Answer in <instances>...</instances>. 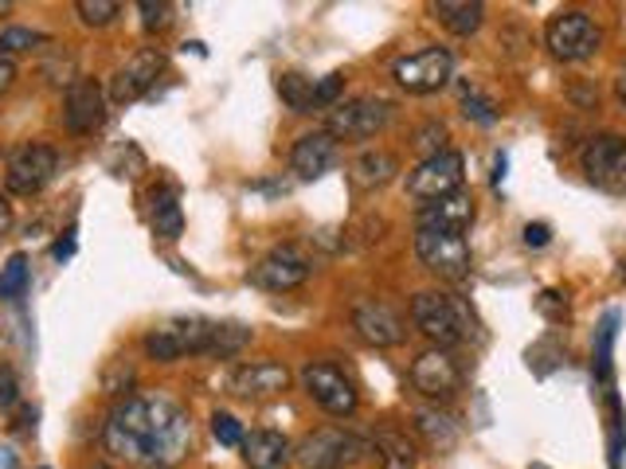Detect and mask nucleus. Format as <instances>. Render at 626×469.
Returning <instances> with one entry per match:
<instances>
[{"label":"nucleus","mask_w":626,"mask_h":469,"mask_svg":"<svg viewBox=\"0 0 626 469\" xmlns=\"http://www.w3.org/2000/svg\"><path fill=\"white\" fill-rule=\"evenodd\" d=\"M579 168L595 188L623 196L626 192V137L618 134H595L591 141L579 149Z\"/></svg>","instance_id":"nucleus-8"},{"label":"nucleus","mask_w":626,"mask_h":469,"mask_svg":"<svg viewBox=\"0 0 626 469\" xmlns=\"http://www.w3.org/2000/svg\"><path fill=\"white\" fill-rule=\"evenodd\" d=\"M63 126L75 137H90L106 126V95L95 79H75L63 95Z\"/></svg>","instance_id":"nucleus-16"},{"label":"nucleus","mask_w":626,"mask_h":469,"mask_svg":"<svg viewBox=\"0 0 626 469\" xmlns=\"http://www.w3.org/2000/svg\"><path fill=\"white\" fill-rule=\"evenodd\" d=\"M313 87H317V82L305 79V75H297V71L278 75V98L294 114H313Z\"/></svg>","instance_id":"nucleus-28"},{"label":"nucleus","mask_w":626,"mask_h":469,"mask_svg":"<svg viewBox=\"0 0 626 469\" xmlns=\"http://www.w3.org/2000/svg\"><path fill=\"white\" fill-rule=\"evenodd\" d=\"M243 461L251 469H286L294 461V446L278 430H251L243 438Z\"/></svg>","instance_id":"nucleus-21"},{"label":"nucleus","mask_w":626,"mask_h":469,"mask_svg":"<svg viewBox=\"0 0 626 469\" xmlns=\"http://www.w3.org/2000/svg\"><path fill=\"white\" fill-rule=\"evenodd\" d=\"M400 173V157L388 149H364L353 160V184L356 188H384L388 180H395Z\"/></svg>","instance_id":"nucleus-22"},{"label":"nucleus","mask_w":626,"mask_h":469,"mask_svg":"<svg viewBox=\"0 0 626 469\" xmlns=\"http://www.w3.org/2000/svg\"><path fill=\"white\" fill-rule=\"evenodd\" d=\"M447 126L442 121H427L423 129L415 134V149H423L427 157H434V153H447Z\"/></svg>","instance_id":"nucleus-36"},{"label":"nucleus","mask_w":626,"mask_h":469,"mask_svg":"<svg viewBox=\"0 0 626 469\" xmlns=\"http://www.w3.org/2000/svg\"><path fill=\"white\" fill-rule=\"evenodd\" d=\"M0 12H9V4H4V0H0Z\"/></svg>","instance_id":"nucleus-45"},{"label":"nucleus","mask_w":626,"mask_h":469,"mask_svg":"<svg viewBox=\"0 0 626 469\" xmlns=\"http://www.w3.org/2000/svg\"><path fill=\"white\" fill-rule=\"evenodd\" d=\"M415 430L427 438V446H431V450H450V446L458 442V427L447 419V414L431 411V407L415 411Z\"/></svg>","instance_id":"nucleus-27"},{"label":"nucleus","mask_w":626,"mask_h":469,"mask_svg":"<svg viewBox=\"0 0 626 469\" xmlns=\"http://www.w3.org/2000/svg\"><path fill=\"white\" fill-rule=\"evenodd\" d=\"M313 263L302 255L297 247H274L251 266L247 279L255 282L258 290H271V294H286V290H297L302 282H310Z\"/></svg>","instance_id":"nucleus-13"},{"label":"nucleus","mask_w":626,"mask_h":469,"mask_svg":"<svg viewBox=\"0 0 626 469\" xmlns=\"http://www.w3.org/2000/svg\"><path fill=\"white\" fill-rule=\"evenodd\" d=\"M212 434H216L219 446H243V427H239V419H235V414H227V411H216V414H212Z\"/></svg>","instance_id":"nucleus-35"},{"label":"nucleus","mask_w":626,"mask_h":469,"mask_svg":"<svg viewBox=\"0 0 626 469\" xmlns=\"http://www.w3.org/2000/svg\"><path fill=\"white\" fill-rule=\"evenodd\" d=\"M615 95H618V102L626 106V67H618V75H615Z\"/></svg>","instance_id":"nucleus-43"},{"label":"nucleus","mask_w":626,"mask_h":469,"mask_svg":"<svg viewBox=\"0 0 626 469\" xmlns=\"http://www.w3.org/2000/svg\"><path fill=\"white\" fill-rule=\"evenodd\" d=\"M0 469H20V458L12 446H0Z\"/></svg>","instance_id":"nucleus-42"},{"label":"nucleus","mask_w":626,"mask_h":469,"mask_svg":"<svg viewBox=\"0 0 626 469\" xmlns=\"http://www.w3.org/2000/svg\"><path fill=\"white\" fill-rule=\"evenodd\" d=\"M615 336H618V313L610 310L607 317H603V325L595 329V360H591V368H595V380L599 383H607L610 388V368H615Z\"/></svg>","instance_id":"nucleus-26"},{"label":"nucleus","mask_w":626,"mask_h":469,"mask_svg":"<svg viewBox=\"0 0 626 469\" xmlns=\"http://www.w3.org/2000/svg\"><path fill=\"white\" fill-rule=\"evenodd\" d=\"M12 223H17V212H12L9 196H0V235H9Z\"/></svg>","instance_id":"nucleus-39"},{"label":"nucleus","mask_w":626,"mask_h":469,"mask_svg":"<svg viewBox=\"0 0 626 469\" xmlns=\"http://www.w3.org/2000/svg\"><path fill=\"white\" fill-rule=\"evenodd\" d=\"M290 368L278 360H247L232 372V395L239 399H271L278 391H286Z\"/></svg>","instance_id":"nucleus-18"},{"label":"nucleus","mask_w":626,"mask_h":469,"mask_svg":"<svg viewBox=\"0 0 626 469\" xmlns=\"http://www.w3.org/2000/svg\"><path fill=\"white\" fill-rule=\"evenodd\" d=\"M454 75V56L447 48H423L415 56H403L395 59L392 67V79L400 82L408 95H434L442 90Z\"/></svg>","instance_id":"nucleus-10"},{"label":"nucleus","mask_w":626,"mask_h":469,"mask_svg":"<svg viewBox=\"0 0 626 469\" xmlns=\"http://www.w3.org/2000/svg\"><path fill=\"white\" fill-rule=\"evenodd\" d=\"M341 87H345V75H341V71L317 79V87H313V110H330V106H338Z\"/></svg>","instance_id":"nucleus-34"},{"label":"nucleus","mask_w":626,"mask_h":469,"mask_svg":"<svg viewBox=\"0 0 626 469\" xmlns=\"http://www.w3.org/2000/svg\"><path fill=\"white\" fill-rule=\"evenodd\" d=\"M411 321L427 341H434V349H454L475 333L470 310L454 294H439V290H423L411 297Z\"/></svg>","instance_id":"nucleus-3"},{"label":"nucleus","mask_w":626,"mask_h":469,"mask_svg":"<svg viewBox=\"0 0 626 469\" xmlns=\"http://www.w3.org/2000/svg\"><path fill=\"white\" fill-rule=\"evenodd\" d=\"M75 12H79V20L87 28H106L121 12V4H114V0H79Z\"/></svg>","instance_id":"nucleus-32"},{"label":"nucleus","mask_w":626,"mask_h":469,"mask_svg":"<svg viewBox=\"0 0 626 469\" xmlns=\"http://www.w3.org/2000/svg\"><path fill=\"white\" fill-rule=\"evenodd\" d=\"M548 240H552V227H548V223H529V227H525V243H529V247H548Z\"/></svg>","instance_id":"nucleus-38"},{"label":"nucleus","mask_w":626,"mask_h":469,"mask_svg":"<svg viewBox=\"0 0 626 469\" xmlns=\"http://www.w3.org/2000/svg\"><path fill=\"white\" fill-rule=\"evenodd\" d=\"M458 98H462V114H466V118H475L478 126H493V121H498V106H493L478 87H470V82H466Z\"/></svg>","instance_id":"nucleus-31"},{"label":"nucleus","mask_w":626,"mask_h":469,"mask_svg":"<svg viewBox=\"0 0 626 469\" xmlns=\"http://www.w3.org/2000/svg\"><path fill=\"white\" fill-rule=\"evenodd\" d=\"M20 403V380L12 364H0V411H12Z\"/></svg>","instance_id":"nucleus-37"},{"label":"nucleus","mask_w":626,"mask_h":469,"mask_svg":"<svg viewBox=\"0 0 626 469\" xmlns=\"http://www.w3.org/2000/svg\"><path fill=\"white\" fill-rule=\"evenodd\" d=\"M56 173H59V153L51 145L43 141L17 145L9 153V168H4V188L12 196H36V192H43L56 180Z\"/></svg>","instance_id":"nucleus-7"},{"label":"nucleus","mask_w":626,"mask_h":469,"mask_svg":"<svg viewBox=\"0 0 626 469\" xmlns=\"http://www.w3.org/2000/svg\"><path fill=\"white\" fill-rule=\"evenodd\" d=\"M470 223H475V199L466 196V192L423 204L415 215V231H450V235H462Z\"/></svg>","instance_id":"nucleus-19"},{"label":"nucleus","mask_w":626,"mask_h":469,"mask_svg":"<svg viewBox=\"0 0 626 469\" xmlns=\"http://www.w3.org/2000/svg\"><path fill=\"white\" fill-rule=\"evenodd\" d=\"M137 12H141L145 32H165L173 25V4L169 0H137Z\"/></svg>","instance_id":"nucleus-33"},{"label":"nucleus","mask_w":626,"mask_h":469,"mask_svg":"<svg viewBox=\"0 0 626 469\" xmlns=\"http://www.w3.org/2000/svg\"><path fill=\"white\" fill-rule=\"evenodd\" d=\"M372 450L380 458V469H415L419 461L415 442H408V434H400V430H380L372 438Z\"/></svg>","instance_id":"nucleus-25"},{"label":"nucleus","mask_w":626,"mask_h":469,"mask_svg":"<svg viewBox=\"0 0 626 469\" xmlns=\"http://www.w3.org/2000/svg\"><path fill=\"white\" fill-rule=\"evenodd\" d=\"M28 255H12L9 263L0 266V302H17L28 290Z\"/></svg>","instance_id":"nucleus-29"},{"label":"nucleus","mask_w":626,"mask_h":469,"mask_svg":"<svg viewBox=\"0 0 626 469\" xmlns=\"http://www.w3.org/2000/svg\"><path fill=\"white\" fill-rule=\"evenodd\" d=\"M458 383H462V368H458V360L447 349L419 352L415 364H411V388L423 399H439L442 403V399L454 395Z\"/></svg>","instance_id":"nucleus-15"},{"label":"nucleus","mask_w":626,"mask_h":469,"mask_svg":"<svg viewBox=\"0 0 626 469\" xmlns=\"http://www.w3.org/2000/svg\"><path fill=\"white\" fill-rule=\"evenodd\" d=\"M251 341V329L243 325H219L208 317H177L165 325L149 329L141 341L145 356L157 364H173L180 356H239Z\"/></svg>","instance_id":"nucleus-2"},{"label":"nucleus","mask_w":626,"mask_h":469,"mask_svg":"<svg viewBox=\"0 0 626 469\" xmlns=\"http://www.w3.org/2000/svg\"><path fill=\"white\" fill-rule=\"evenodd\" d=\"M545 43L556 59H564V63H584V59H591L595 51H599L603 36H599V25H595L587 12L568 9L548 20Z\"/></svg>","instance_id":"nucleus-6"},{"label":"nucleus","mask_w":626,"mask_h":469,"mask_svg":"<svg viewBox=\"0 0 626 469\" xmlns=\"http://www.w3.org/2000/svg\"><path fill=\"white\" fill-rule=\"evenodd\" d=\"M51 36L36 32V28H4L0 32V56H20V51H32V48H48Z\"/></svg>","instance_id":"nucleus-30"},{"label":"nucleus","mask_w":626,"mask_h":469,"mask_svg":"<svg viewBox=\"0 0 626 469\" xmlns=\"http://www.w3.org/2000/svg\"><path fill=\"white\" fill-rule=\"evenodd\" d=\"M149 215H153V231L162 235V240H180V231H185V212H180V196L177 188H153L149 196Z\"/></svg>","instance_id":"nucleus-23"},{"label":"nucleus","mask_w":626,"mask_h":469,"mask_svg":"<svg viewBox=\"0 0 626 469\" xmlns=\"http://www.w3.org/2000/svg\"><path fill=\"white\" fill-rule=\"evenodd\" d=\"M51 255H56L59 263H63V258H71V255H75V231H67V240H59L56 247H51Z\"/></svg>","instance_id":"nucleus-41"},{"label":"nucleus","mask_w":626,"mask_h":469,"mask_svg":"<svg viewBox=\"0 0 626 469\" xmlns=\"http://www.w3.org/2000/svg\"><path fill=\"white\" fill-rule=\"evenodd\" d=\"M106 453L145 469H173L193 446L188 411L169 395H126L102 427Z\"/></svg>","instance_id":"nucleus-1"},{"label":"nucleus","mask_w":626,"mask_h":469,"mask_svg":"<svg viewBox=\"0 0 626 469\" xmlns=\"http://www.w3.org/2000/svg\"><path fill=\"white\" fill-rule=\"evenodd\" d=\"M431 12L454 36H475L486 25V4H478V0H439V4H431Z\"/></svg>","instance_id":"nucleus-24"},{"label":"nucleus","mask_w":626,"mask_h":469,"mask_svg":"<svg viewBox=\"0 0 626 469\" xmlns=\"http://www.w3.org/2000/svg\"><path fill=\"white\" fill-rule=\"evenodd\" d=\"M294 458L302 461V469H353L356 461L369 458V442L356 438L353 430L322 427V430H310L294 446Z\"/></svg>","instance_id":"nucleus-4"},{"label":"nucleus","mask_w":626,"mask_h":469,"mask_svg":"<svg viewBox=\"0 0 626 469\" xmlns=\"http://www.w3.org/2000/svg\"><path fill=\"white\" fill-rule=\"evenodd\" d=\"M415 255L439 279H466L470 274V243L450 231H415Z\"/></svg>","instance_id":"nucleus-12"},{"label":"nucleus","mask_w":626,"mask_h":469,"mask_svg":"<svg viewBox=\"0 0 626 469\" xmlns=\"http://www.w3.org/2000/svg\"><path fill=\"white\" fill-rule=\"evenodd\" d=\"M302 388L322 411L341 414V419L353 414L356 403H361V399H356V388L349 383V375L341 372V368L325 364V360H310V364L302 368Z\"/></svg>","instance_id":"nucleus-11"},{"label":"nucleus","mask_w":626,"mask_h":469,"mask_svg":"<svg viewBox=\"0 0 626 469\" xmlns=\"http://www.w3.org/2000/svg\"><path fill=\"white\" fill-rule=\"evenodd\" d=\"M462 180H466L462 153L447 149V153H434V157H423L411 168L408 192L419 204H434V199H447V196H454V192H462Z\"/></svg>","instance_id":"nucleus-9"},{"label":"nucleus","mask_w":626,"mask_h":469,"mask_svg":"<svg viewBox=\"0 0 626 469\" xmlns=\"http://www.w3.org/2000/svg\"><path fill=\"white\" fill-rule=\"evenodd\" d=\"M353 329L361 341L372 344V349H395V344H403V336H408V325H403L400 313H395L388 302H376V297L356 302Z\"/></svg>","instance_id":"nucleus-17"},{"label":"nucleus","mask_w":626,"mask_h":469,"mask_svg":"<svg viewBox=\"0 0 626 469\" xmlns=\"http://www.w3.org/2000/svg\"><path fill=\"white\" fill-rule=\"evenodd\" d=\"M395 114V102L380 95H361L349 98V102H338L330 110V121H325V134L333 141H364V137H376L380 129H388Z\"/></svg>","instance_id":"nucleus-5"},{"label":"nucleus","mask_w":626,"mask_h":469,"mask_svg":"<svg viewBox=\"0 0 626 469\" xmlns=\"http://www.w3.org/2000/svg\"><path fill=\"white\" fill-rule=\"evenodd\" d=\"M12 82H17V67H12V59L0 56V95L12 90Z\"/></svg>","instance_id":"nucleus-40"},{"label":"nucleus","mask_w":626,"mask_h":469,"mask_svg":"<svg viewBox=\"0 0 626 469\" xmlns=\"http://www.w3.org/2000/svg\"><path fill=\"white\" fill-rule=\"evenodd\" d=\"M333 165H338V141H333L325 129H313V134H305L294 141L290 168H294L302 180H317V176H325Z\"/></svg>","instance_id":"nucleus-20"},{"label":"nucleus","mask_w":626,"mask_h":469,"mask_svg":"<svg viewBox=\"0 0 626 469\" xmlns=\"http://www.w3.org/2000/svg\"><path fill=\"white\" fill-rule=\"evenodd\" d=\"M506 180V153H498V160H493V184Z\"/></svg>","instance_id":"nucleus-44"},{"label":"nucleus","mask_w":626,"mask_h":469,"mask_svg":"<svg viewBox=\"0 0 626 469\" xmlns=\"http://www.w3.org/2000/svg\"><path fill=\"white\" fill-rule=\"evenodd\" d=\"M165 71V56L157 48H141L137 56H129L126 63L114 71L110 79V102L114 106H129L137 98H145L157 82V75Z\"/></svg>","instance_id":"nucleus-14"}]
</instances>
